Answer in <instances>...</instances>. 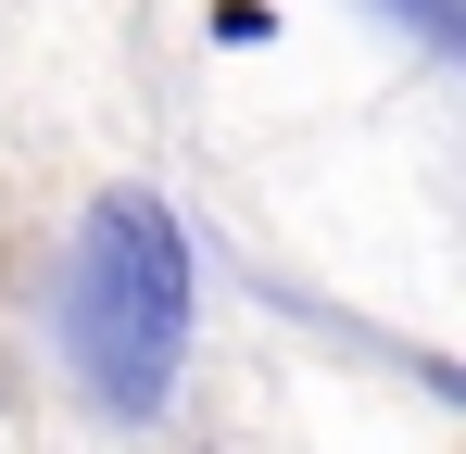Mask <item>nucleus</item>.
<instances>
[{
  "label": "nucleus",
  "instance_id": "obj_1",
  "mask_svg": "<svg viewBox=\"0 0 466 454\" xmlns=\"http://www.w3.org/2000/svg\"><path fill=\"white\" fill-rule=\"evenodd\" d=\"M64 354L101 417H164L189 354V240L152 190H101L64 265Z\"/></svg>",
  "mask_w": 466,
  "mask_h": 454
},
{
  "label": "nucleus",
  "instance_id": "obj_2",
  "mask_svg": "<svg viewBox=\"0 0 466 454\" xmlns=\"http://www.w3.org/2000/svg\"><path fill=\"white\" fill-rule=\"evenodd\" d=\"M403 13H416V26H441V38H454V0H403Z\"/></svg>",
  "mask_w": 466,
  "mask_h": 454
}]
</instances>
